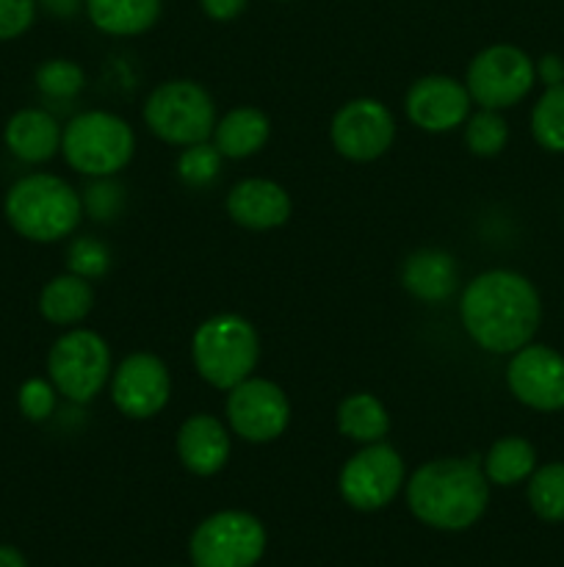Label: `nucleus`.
Instances as JSON below:
<instances>
[{
    "instance_id": "nucleus-15",
    "label": "nucleus",
    "mask_w": 564,
    "mask_h": 567,
    "mask_svg": "<svg viewBox=\"0 0 564 567\" xmlns=\"http://www.w3.org/2000/svg\"><path fill=\"white\" fill-rule=\"evenodd\" d=\"M470 92L448 75H426L407 92V116L426 133H448L470 114Z\"/></svg>"
},
{
    "instance_id": "nucleus-4",
    "label": "nucleus",
    "mask_w": 564,
    "mask_h": 567,
    "mask_svg": "<svg viewBox=\"0 0 564 567\" xmlns=\"http://www.w3.org/2000/svg\"><path fill=\"white\" fill-rule=\"evenodd\" d=\"M191 358L199 377L219 391L249 380L260 358L258 330L243 316L219 313L194 332Z\"/></svg>"
},
{
    "instance_id": "nucleus-14",
    "label": "nucleus",
    "mask_w": 564,
    "mask_h": 567,
    "mask_svg": "<svg viewBox=\"0 0 564 567\" xmlns=\"http://www.w3.org/2000/svg\"><path fill=\"white\" fill-rule=\"evenodd\" d=\"M509 391L525 408L553 413L564 408V358L551 347L525 343L506 369Z\"/></svg>"
},
{
    "instance_id": "nucleus-28",
    "label": "nucleus",
    "mask_w": 564,
    "mask_h": 567,
    "mask_svg": "<svg viewBox=\"0 0 564 567\" xmlns=\"http://www.w3.org/2000/svg\"><path fill=\"white\" fill-rule=\"evenodd\" d=\"M36 86L44 97L53 100H72L86 86V75L75 61L50 59L36 70Z\"/></svg>"
},
{
    "instance_id": "nucleus-37",
    "label": "nucleus",
    "mask_w": 564,
    "mask_h": 567,
    "mask_svg": "<svg viewBox=\"0 0 564 567\" xmlns=\"http://www.w3.org/2000/svg\"><path fill=\"white\" fill-rule=\"evenodd\" d=\"M42 3L48 6V11H53V14L70 17V14H75L77 6H81V0H42Z\"/></svg>"
},
{
    "instance_id": "nucleus-2",
    "label": "nucleus",
    "mask_w": 564,
    "mask_h": 567,
    "mask_svg": "<svg viewBox=\"0 0 564 567\" xmlns=\"http://www.w3.org/2000/svg\"><path fill=\"white\" fill-rule=\"evenodd\" d=\"M490 480L479 460L442 457L420 465L407 482V504L415 518L442 532H462L484 515Z\"/></svg>"
},
{
    "instance_id": "nucleus-25",
    "label": "nucleus",
    "mask_w": 564,
    "mask_h": 567,
    "mask_svg": "<svg viewBox=\"0 0 564 567\" xmlns=\"http://www.w3.org/2000/svg\"><path fill=\"white\" fill-rule=\"evenodd\" d=\"M529 504L542 520H564V463H547L529 476Z\"/></svg>"
},
{
    "instance_id": "nucleus-27",
    "label": "nucleus",
    "mask_w": 564,
    "mask_h": 567,
    "mask_svg": "<svg viewBox=\"0 0 564 567\" xmlns=\"http://www.w3.org/2000/svg\"><path fill=\"white\" fill-rule=\"evenodd\" d=\"M509 142V125L498 111L481 109L479 114H473L464 127V144L473 155L479 158H492V155L501 153Z\"/></svg>"
},
{
    "instance_id": "nucleus-36",
    "label": "nucleus",
    "mask_w": 564,
    "mask_h": 567,
    "mask_svg": "<svg viewBox=\"0 0 564 567\" xmlns=\"http://www.w3.org/2000/svg\"><path fill=\"white\" fill-rule=\"evenodd\" d=\"M0 567H28V559L22 557L20 548L0 546Z\"/></svg>"
},
{
    "instance_id": "nucleus-23",
    "label": "nucleus",
    "mask_w": 564,
    "mask_h": 567,
    "mask_svg": "<svg viewBox=\"0 0 564 567\" xmlns=\"http://www.w3.org/2000/svg\"><path fill=\"white\" fill-rule=\"evenodd\" d=\"M337 430L354 443H379L390 432V415L374 393H352L337 408Z\"/></svg>"
},
{
    "instance_id": "nucleus-29",
    "label": "nucleus",
    "mask_w": 564,
    "mask_h": 567,
    "mask_svg": "<svg viewBox=\"0 0 564 567\" xmlns=\"http://www.w3.org/2000/svg\"><path fill=\"white\" fill-rule=\"evenodd\" d=\"M221 169V153L216 150V144L199 142L191 147L182 150V155L177 158V175L186 186L191 188H205L219 177Z\"/></svg>"
},
{
    "instance_id": "nucleus-13",
    "label": "nucleus",
    "mask_w": 564,
    "mask_h": 567,
    "mask_svg": "<svg viewBox=\"0 0 564 567\" xmlns=\"http://www.w3.org/2000/svg\"><path fill=\"white\" fill-rule=\"evenodd\" d=\"M171 393L169 369L158 354L136 352L111 374V399L127 419H153L166 408Z\"/></svg>"
},
{
    "instance_id": "nucleus-26",
    "label": "nucleus",
    "mask_w": 564,
    "mask_h": 567,
    "mask_svg": "<svg viewBox=\"0 0 564 567\" xmlns=\"http://www.w3.org/2000/svg\"><path fill=\"white\" fill-rule=\"evenodd\" d=\"M531 133L540 147L564 153V83L545 89L531 114Z\"/></svg>"
},
{
    "instance_id": "nucleus-17",
    "label": "nucleus",
    "mask_w": 564,
    "mask_h": 567,
    "mask_svg": "<svg viewBox=\"0 0 564 567\" xmlns=\"http://www.w3.org/2000/svg\"><path fill=\"white\" fill-rule=\"evenodd\" d=\"M230 432L216 415H191L177 432V457L194 476H213L230 460Z\"/></svg>"
},
{
    "instance_id": "nucleus-7",
    "label": "nucleus",
    "mask_w": 564,
    "mask_h": 567,
    "mask_svg": "<svg viewBox=\"0 0 564 567\" xmlns=\"http://www.w3.org/2000/svg\"><path fill=\"white\" fill-rule=\"evenodd\" d=\"M50 382L75 404L97 399L111 380V349L94 330H70L53 343L48 358Z\"/></svg>"
},
{
    "instance_id": "nucleus-1",
    "label": "nucleus",
    "mask_w": 564,
    "mask_h": 567,
    "mask_svg": "<svg viewBox=\"0 0 564 567\" xmlns=\"http://www.w3.org/2000/svg\"><path fill=\"white\" fill-rule=\"evenodd\" d=\"M459 316L476 347L492 354H514L536 336L540 293L518 271L492 269L464 286Z\"/></svg>"
},
{
    "instance_id": "nucleus-3",
    "label": "nucleus",
    "mask_w": 564,
    "mask_h": 567,
    "mask_svg": "<svg viewBox=\"0 0 564 567\" xmlns=\"http://www.w3.org/2000/svg\"><path fill=\"white\" fill-rule=\"evenodd\" d=\"M6 219L22 238L53 244L75 233L83 219V199L55 175H28L6 194Z\"/></svg>"
},
{
    "instance_id": "nucleus-33",
    "label": "nucleus",
    "mask_w": 564,
    "mask_h": 567,
    "mask_svg": "<svg viewBox=\"0 0 564 567\" xmlns=\"http://www.w3.org/2000/svg\"><path fill=\"white\" fill-rule=\"evenodd\" d=\"M36 0H0V42L17 39L33 25Z\"/></svg>"
},
{
    "instance_id": "nucleus-12",
    "label": "nucleus",
    "mask_w": 564,
    "mask_h": 567,
    "mask_svg": "<svg viewBox=\"0 0 564 567\" xmlns=\"http://www.w3.org/2000/svg\"><path fill=\"white\" fill-rule=\"evenodd\" d=\"M332 144L348 161H374L390 150L396 138V120L379 100L359 97L343 105L332 120Z\"/></svg>"
},
{
    "instance_id": "nucleus-34",
    "label": "nucleus",
    "mask_w": 564,
    "mask_h": 567,
    "mask_svg": "<svg viewBox=\"0 0 564 567\" xmlns=\"http://www.w3.org/2000/svg\"><path fill=\"white\" fill-rule=\"evenodd\" d=\"M202 3V11L216 22H230L247 9L249 0H199Z\"/></svg>"
},
{
    "instance_id": "nucleus-24",
    "label": "nucleus",
    "mask_w": 564,
    "mask_h": 567,
    "mask_svg": "<svg viewBox=\"0 0 564 567\" xmlns=\"http://www.w3.org/2000/svg\"><path fill=\"white\" fill-rule=\"evenodd\" d=\"M536 468V452L525 437H501L484 457V476L495 485H518Z\"/></svg>"
},
{
    "instance_id": "nucleus-6",
    "label": "nucleus",
    "mask_w": 564,
    "mask_h": 567,
    "mask_svg": "<svg viewBox=\"0 0 564 567\" xmlns=\"http://www.w3.org/2000/svg\"><path fill=\"white\" fill-rule=\"evenodd\" d=\"M144 122L166 144L191 147L208 142L216 127L213 97L194 81H166L149 92Z\"/></svg>"
},
{
    "instance_id": "nucleus-30",
    "label": "nucleus",
    "mask_w": 564,
    "mask_h": 567,
    "mask_svg": "<svg viewBox=\"0 0 564 567\" xmlns=\"http://www.w3.org/2000/svg\"><path fill=\"white\" fill-rule=\"evenodd\" d=\"M66 266H70L72 275L77 277H103L111 266V252L103 241H97L94 236H83L75 238L66 252Z\"/></svg>"
},
{
    "instance_id": "nucleus-9",
    "label": "nucleus",
    "mask_w": 564,
    "mask_h": 567,
    "mask_svg": "<svg viewBox=\"0 0 564 567\" xmlns=\"http://www.w3.org/2000/svg\"><path fill=\"white\" fill-rule=\"evenodd\" d=\"M536 81V66L514 44H492L481 50L468 66L470 100L481 109L503 111L518 105Z\"/></svg>"
},
{
    "instance_id": "nucleus-16",
    "label": "nucleus",
    "mask_w": 564,
    "mask_h": 567,
    "mask_svg": "<svg viewBox=\"0 0 564 567\" xmlns=\"http://www.w3.org/2000/svg\"><path fill=\"white\" fill-rule=\"evenodd\" d=\"M291 197L285 188L274 181L263 177H249L232 186L227 197V214L232 221L247 230H274L291 219Z\"/></svg>"
},
{
    "instance_id": "nucleus-18",
    "label": "nucleus",
    "mask_w": 564,
    "mask_h": 567,
    "mask_svg": "<svg viewBox=\"0 0 564 567\" xmlns=\"http://www.w3.org/2000/svg\"><path fill=\"white\" fill-rule=\"evenodd\" d=\"M6 147L25 164H44L61 150V127L53 114L42 109L17 111L6 125Z\"/></svg>"
},
{
    "instance_id": "nucleus-20",
    "label": "nucleus",
    "mask_w": 564,
    "mask_h": 567,
    "mask_svg": "<svg viewBox=\"0 0 564 567\" xmlns=\"http://www.w3.org/2000/svg\"><path fill=\"white\" fill-rule=\"evenodd\" d=\"M269 116L260 109H252V105H241V109H232L230 114L216 122L213 144L221 158L241 161L260 153L269 142Z\"/></svg>"
},
{
    "instance_id": "nucleus-11",
    "label": "nucleus",
    "mask_w": 564,
    "mask_h": 567,
    "mask_svg": "<svg viewBox=\"0 0 564 567\" xmlns=\"http://www.w3.org/2000/svg\"><path fill=\"white\" fill-rule=\"evenodd\" d=\"M227 421L230 430L247 443H271L282 437L291 424V402L276 382L249 377L230 388Z\"/></svg>"
},
{
    "instance_id": "nucleus-35",
    "label": "nucleus",
    "mask_w": 564,
    "mask_h": 567,
    "mask_svg": "<svg viewBox=\"0 0 564 567\" xmlns=\"http://www.w3.org/2000/svg\"><path fill=\"white\" fill-rule=\"evenodd\" d=\"M536 75L547 83V86H556V83H564V61L558 55H545L540 61V70Z\"/></svg>"
},
{
    "instance_id": "nucleus-19",
    "label": "nucleus",
    "mask_w": 564,
    "mask_h": 567,
    "mask_svg": "<svg viewBox=\"0 0 564 567\" xmlns=\"http://www.w3.org/2000/svg\"><path fill=\"white\" fill-rule=\"evenodd\" d=\"M401 282L420 302H446L457 291V260L442 249H420L404 260Z\"/></svg>"
},
{
    "instance_id": "nucleus-32",
    "label": "nucleus",
    "mask_w": 564,
    "mask_h": 567,
    "mask_svg": "<svg viewBox=\"0 0 564 567\" xmlns=\"http://www.w3.org/2000/svg\"><path fill=\"white\" fill-rule=\"evenodd\" d=\"M55 385L44 380H28L20 388V410L31 421H48L55 410Z\"/></svg>"
},
{
    "instance_id": "nucleus-5",
    "label": "nucleus",
    "mask_w": 564,
    "mask_h": 567,
    "mask_svg": "<svg viewBox=\"0 0 564 567\" xmlns=\"http://www.w3.org/2000/svg\"><path fill=\"white\" fill-rule=\"evenodd\" d=\"M136 150L133 127L111 111L77 114L61 133L66 164L86 177H111L125 169Z\"/></svg>"
},
{
    "instance_id": "nucleus-8",
    "label": "nucleus",
    "mask_w": 564,
    "mask_h": 567,
    "mask_svg": "<svg viewBox=\"0 0 564 567\" xmlns=\"http://www.w3.org/2000/svg\"><path fill=\"white\" fill-rule=\"evenodd\" d=\"M263 551V524L241 509H224L205 518L188 543L194 567H254Z\"/></svg>"
},
{
    "instance_id": "nucleus-10",
    "label": "nucleus",
    "mask_w": 564,
    "mask_h": 567,
    "mask_svg": "<svg viewBox=\"0 0 564 567\" xmlns=\"http://www.w3.org/2000/svg\"><path fill=\"white\" fill-rule=\"evenodd\" d=\"M341 496L359 513H376L396 498L404 485V460L387 443H368L341 471Z\"/></svg>"
},
{
    "instance_id": "nucleus-22",
    "label": "nucleus",
    "mask_w": 564,
    "mask_h": 567,
    "mask_svg": "<svg viewBox=\"0 0 564 567\" xmlns=\"http://www.w3.org/2000/svg\"><path fill=\"white\" fill-rule=\"evenodd\" d=\"M86 14L103 33L136 37L160 17V0H86Z\"/></svg>"
},
{
    "instance_id": "nucleus-31",
    "label": "nucleus",
    "mask_w": 564,
    "mask_h": 567,
    "mask_svg": "<svg viewBox=\"0 0 564 567\" xmlns=\"http://www.w3.org/2000/svg\"><path fill=\"white\" fill-rule=\"evenodd\" d=\"M81 199L92 219H114L122 208V186L111 181V177H94V183L86 188Z\"/></svg>"
},
{
    "instance_id": "nucleus-21",
    "label": "nucleus",
    "mask_w": 564,
    "mask_h": 567,
    "mask_svg": "<svg viewBox=\"0 0 564 567\" xmlns=\"http://www.w3.org/2000/svg\"><path fill=\"white\" fill-rule=\"evenodd\" d=\"M94 308V288L86 277L77 275H59L42 288L39 293V313L50 324L70 327L86 319Z\"/></svg>"
}]
</instances>
